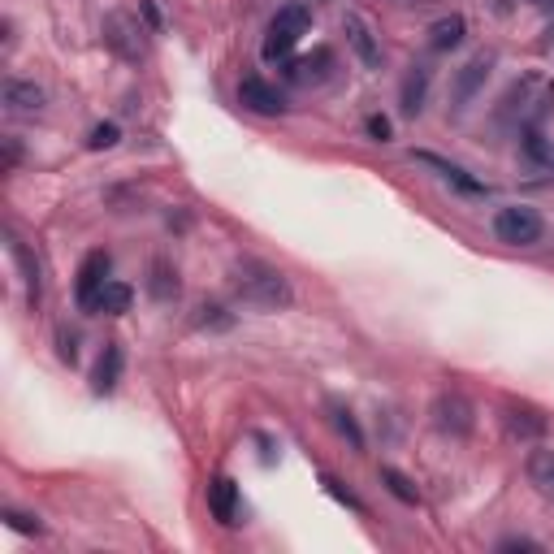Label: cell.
Instances as JSON below:
<instances>
[{
  "mask_svg": "<svg viewBox=\"0 0 554 554\" xmlns=\"http://www.w3.org/2000/svg\"><path fill=\"white\" fill-rule=\"evenodd\" d=\"M490 70H494V57H490V52H477V57H472L464 70L455 74V91H451V96H455V109H464V104L477 96V91L485 87V78H490Z\"/></svg>",
  "mask_w": 554,
  "mask_h": 554,
  "instance_id": "30bf717a",
  "label": "cell"
},
{
  "mask_svg": "<svg viewBox=\"0 0 554 554\" xmlns=\"http://www.w3.org/2000/svg\"><path fill=\"white\" fill-rule=\"evenodd\" d=\"M524 156H529L537 169L554 174V139H546L542 130H524Z\"/></svg>",
  "mask_w": 554,
  "mask_h": 554,
  "instance_id": "44dd1931",
  "label": "cell"
},
{
  "mask_svg": "<svg viewBox=\"0 0 554 554\" xmlns=\"http://www.w3.org/2000/svg\"><path fill=\"white\" fill-rule=\"evenodd\" d=\"M104 44L122 61H143V26L130 13H109L104 18Z\"/></svg>",
  "mask_w": 554,
  "mask_h": 554,
  "instance_id": "8992f818",
  "label": "cell"
},
{
  "mask_svg": "<svg viewBox=\"0 0 554 554\" xmlns=\"http://www.w3.org/2000/svg\"><path fill=\"white\" fill-rule=\"evenodd\" d=\"M420 161H425V165H433V169H438V174H442L446 182H455L459 191H468V195H481V182H472V178H468L459 165H446V161H438V156H429V152H420Z\"/></svg>",
  "mask_w": 554,
  "mask_h": 554,
  "instance_id": "603a6c76",
  "label": "cell"
},
{
  "mask_svg": "<svg viewBox=\"0 0 554 554\" xmlns=\"http://www.w3.org/2000/svg\"><path fill=\"white\" fill-rule=\"evenodd\" d=\"M117 135H122V130H117L113 122H104V126H96V130H91L87 148H91V152H104V148H113V143H117Z\"/></svg>",
  "mask_w": 554,
  "mask_h": 554,
  "instance_id": "4316f807",
  "label": "cell"
},
{
  "mask_svg": "<svg viewBox=\"0 0 554 554\" xmlns=\"http://www.w3.org/2000/svg\"><path fill=\"white\" fill-rule=\"evenodd\" d=\"M524 472H529L533 490L542 494L546 503H554V451H550V446H537V451H529V459H524Z\"/></svg>",
  "mask_w": 554,
  "mask_h": 554,
  "instance_id": "9a60e30c",
  "label": "cell"
},
{
  "mask_svg": "<svg viewBox=\"0 0 554 554\" xmlns=\"http://www.w3.org/2000/svg\"><path fill=\"white\" fill-rule=\"evenodd\" d=\"M208 511H213V520L226 524V529L239 524V490H234L230 477H217L213 485H208Z\"/></svg>",
  "mask_w": 554,
  "mask_h": 554,
  "instance_id": "7c38bea8",
  "label": "cell"
},
{
  "mask_svg": "<svg viewBox=\"0 0 554 554\" xmlns=\"http://www.w3.org/2000/svg\"><path fill=\"white\" fill-rule=\"evenodd\" d=\"M148 290H152V299H161V303L178 299V290H182L178 269H169L165 260H156V265H152V282H148Z\"/></svg>",
  "mask_w": 554,
  "mask_h": 554,
  "instance_id": "7402d4cb",
  "label": "cell"
},
{
  "mask_svg": "<svg viewBox=\"0 0 554 554\" xmlns=\"http://www.w3.org/2000/svg\"><path fill=\"white\" fill-rule=\"evenodd\" d=\"M234 290H239L243 303H252V308H265V312H277V308H290V299H295V290H290L286 273L265 265V260H243L239 269H234Z\"/></svg>",
  "mask_w": 554,
  "mask_h": 554,
  "instance_id": "7a4b0ae2",
  "label": "cell"
},
{
  "mask_svg": "<svg viewBox=\"0 0 554 554\" xmlns=\"http://www.w3.org/2000/svg\"><path fill=\"white\" fill-rule=\"evenodd\" d=\"M429 83H433L429 65H412V70H407L403 91H399V104H403V113H407V117H416L420 109H425V100H429Z\"/></svg>",
  "mask_w": 554,
  "mask_h": 554,
  "instance_id": "2e32d148",
  "label": "cell"
},
{
  "mask_svg": "<svg viewBox=\"0 0 554 554\" xmlns=\"http://www.w3.org/2000/svg\"><path fill=\"white\" fill-rule=\"evenodd\" d=\"M329 65H334V52L329 48H316L312 57H295L290 61V83H299V87H316V83H325L329 78Z\"/></svg>",
  "mask_w": 554,
  "mask_h": 554,
  "instance_id": "4fadbf2b",
  "label": "cell"
},
{
  "mask_svg": "<svg viewBox=\"0 0 554 554\" xmlns=\"http://www.w3.org/2000/svg\"><path fill=\"white\" fill-rule=\"evenodd\" d=\"M550 109H554V78L524 74L507 87V96L498 100V122L516 126V130H537Z\"/></svg>",
  "mask_w": 554,
  "mask_h": 554,
  "instance_id": "6da1fadb",
  "label": "cell"
},
{
  "mask_svg": "<svg viewBox=\"0 0 554 554\" xmlns=\"http://www.w3.org/2000/svg\"><path fill=\"white\" fill-rule=\"evenodd\" d=\"M5 524L13 533H44V524H39L35 516H22V511H5Z\"/></svg>",
  "mask_w": 554,
  "mask_h": 554,
  "instance_id": "83f0119b",
  "label": "cell"
},
{
  "mask_svg": "<svg viewBox=\"0 0 554 554\" xmlns=\"http://www.w3.org/2000/svg\"><path fill=\"white\" fill-rule=\"evenodd\" d=\"M130 303H135V290H130L126 282H104V290L96 295V303H91V312H104V316H122L130 312Z\"/></svg>",
  "mask_w": 554,
  "mask_h": 554,
  "instance_id": "ffe728a7",
  "label": "cell"
},
{
  "mask_svg": "<svg viewBox=\"0 0 554 554\" xmlns=\"http://www.w3.org/2000/svg\"><path fill=\"white\" fill-rule=\"evenodd\" d=\"M498 550H537V542H529V537H507Z\"/></svg>",
  "mask_w": 554,
  "mask_h": 554,
  "instance_id": "1f68e13d",
  "label": "cell"
},
{
  "mask_svg": "<svg viewBox=\"0 0 554 554\" xmlns=\"http://www.w3.org/2000/svg\"><path fill=\"white\" fill-rule=\"evenodd\" d=\"M5 109L9 113H39V109H44V87L22 83V78H9V83H5Z\"/></svg>",
  "mask_w": 554,
  "mask_h": 554,
  "instance_id": "ac0fdd59",
  "label": "cell"
},
{
  "mask_svg": "<svg viewBox=\"0 0 554 554\" xmlns=\"http://www.w3.org/2000/svg\"><path fill=\"white\" fill-rule=\"evenodd\" d=\"M464 35H468V22L459 18V13H451V18H438L429 26V48L433 52H451L464 44Z\"/></svg>",
  "mask_w": 554,
  "mask_h": 554,
  "instance_id": "d6986e66",
  "label": "cell"
},
{
  "mask_svg": "<svg viewBox=\"0 0 554 554\" xmlns=\"http://www.w3.org/2000/svg\"><path fill=\"white\" fill-rule=\"evenodd\" d=\"M342 31H347V44H351L355 57H360V65L377 70V65H381V44H377L373 26H368L360 13H347V18H342Z\"/></svg>",
  "mask_w": 554,
  "mask_h": 554,
  "instance_id": "9c48e42d",
  "label": "cell"
},
{
  "mask_svg": "<svg viewBox=\"0 0 554 554\" xmlns=\"http://www.w3.org/2000/svg\"><path fill=\"white\" fill-rule=\"evenodd\" d=\"M9 256L18 260V269H22V282H26V303H31V312L39 308V299H44V282H39V260L35 252L26 247L18 234H9Z\"/></svg>",
  "mask_w": 554,
  "mask_h": 554,
  "instance_id": "8fae6325",
  "label": "cell"
},
{
  "mask_svg": "<svg viewBox=\"0 0 554 554\" xmlns=\"http://www.w3.org/2000/svg\"><path fill=\"white\" fill-rule=\"evenodd\" d=\"M325 490H329V494H334V498H338V503H347V507H355V511H364V503H360V498H355L351 490H342V485H338L334 477H325Z\"/></svg>",
  "mask_w": 554,
  "mask_h": 554,
  "instance_id": "f546056e",
  "label": "cell"
},
{
  "mask_svg": "<svg viewBox=\"0 0 554 554\" xmlns=\"http://www.w3.org/2000/svg\"><path fill=\"white\" fill-rule=\"evenodd\" d=\"M329 420H334V429L355 446V451H364V433H360V425H355V416L347 412V407H329Z\"/></svg>",
  "mask_w": 554,
  "mask_h": 554,
  "instance_id": "d4e9b609",
  "label": "cell"
},
{
  "mask_svg": "<svg viewBox=\"0 0 554 554\" xmlns=\"http://www.w3.org/2000/svg\"><path fill=\"white\" fill-rule=\"evenodd\" d=\"M381 481H386V490H390L394 498H399V503H407V507H416V503H420L416 485H412V481H407V477H403V472H399V468H381Z\"/></svg>",
  "mask_w": 554,
  "mask_h": 554,
  "instance_id": "cb8c5ba5",
  "label": "cell"
},
{
  "mask_svg": "<svg viewBox=\"0 0 554 554\" xmlns=\"http://www.w3.org/2000/svg\"><path fill=\"white\" fill-rule=\"evenodd\" d=\"M195 325L200 329H230L234 316L221 308V303H200V308H195Z\"/></svg>",
  "mask_w": 554,
  "mask_h": 554,
  "instance_id": "484cf974",
  "label": "cell"
},
{
  "mask_svg": "<svg viewBox=\"0 0 554 554\" xmlns=\"http://www.w3.org/2000/svg\"><path fill=\"white\" fill-rule=\"evenodd\" d=\"M542 234H546V221L529 204H507L494 213V239L507 247H533L542 243Z\"/></svg>",
  "mask_w": 554,
  "mask_h": 554,
  "instance_id": "277c9868",
  "label": "cell"
},
{
  "mask_svg": "<svg viewBox=\"0 0 554 554\" xmlns=\"http://www.w3.org/2000/svg\"><path fill=\"white\" fill-rule=\"evenodd\" d=\"M239 104L247 113H256V117H282L286 113V96L273 83H265V78H243V83H239Z\"/></svg>",
  "mask_w": 554,
  "mask_h": 554,
  "instance_id": "52a82bcc",
  "label": "cell"
},
{
  "mask_svg": "<svg viewBox=\"0 0 554 554\" xmlns=\"http://www.w3.org/2000/svg\"><path fill=\"white\" fill-rule=\"evenodd\" d=\"M429 416H433V429L446 433V438H468V433L477 429V412H472V403L464 399V394H455V390L438 394L433 407H429Z\"/></svg>",
  "mask_w": 554,
  "mask_h": 554,
  "instance_id": "5b68a950",
  "label": "cell"
},
{
  "mask_svg": "<svg viewBox=\"0 0 554 554\" xmlns=\"http://www.w3.org/2000/svg\"><path fill=\"white\" fill-rule=\"evenodd\" d=\"M312 26V9L308 5H282L269 18V31H265V61H286L295 44L308 35Z\"/></svg>",
  "mask_w": 554,
  "mask_h": 554,
  "instance_id": "3957f363",
  "label": "cell"
},
{
  "mask_svg": "<svg viewBox=\"0 0 554 554\" xmlns=\"http://www.w3.org/2000/svg\"><path fill=\"white\" fill-rule=\"evenodd\" d=\"M364 126H368V135H373L377 143H386V139H390V122H386V117H381V113H373Z\"/></svg>",
  "mask_w": 554,
  "mask_h": 554,
  "instance_id": "4dcf8cb0",
  "label": "cell"
},
{
  "mask_svg": "<svg viewBox=\"0 0 554 554\" xmlns=\"http://www.w3.org/2000/svg\"><path fill=\"white\" fill-rule=\"evenodd\" d=\"M122 364H126L122 342H109L104 355H100V364H96V377H91V390H96V394H113L117 390V377H122Z\"/></svg>",
  "mask_w": 554,
  "mask_h": 554,
  "instance_id": "e0dca14e",
  "label": "cell"
},
{
  "mask_svg": "<svg viewBox=\"0 0 554 554\" xmlns=\"http://www.w3.org/2000/svg\"><path fill=\"white\" fill-rule=\"evenodd\" d=\"M529 5H533V9H550V5H554V0H529Z\"/></svg>",
  "mask_w": 554,
  "mask_h": 554,
  "instance_id": "d6a6232c",
  "label": "cell"
},
{
  "mask_svg": "<svg viewBox=\"0 0 554 554\" xmlns=\"http://www.w3.org/2000/svg\"><path fill=\"white\" fill-rule=\"evenodd\" d=\"M57 355L65 364H78V338L74 334H57Z\"/></svg>",
  "mask_w": 554,
  "mask_h": 554,
  "instance_id": "f1b7e54d",
  "label": "cell"
},
{
  "mask_svg": "<svg viewBox=\"0 0 554 554\" xmlns=\"http://www.w3.org/2000/svg\"><path fill=\"white\" fill-rule=\"evenodd\" d=\"M109 269H113L109 252H87L83 269H78V282H74V295H78V308L83 312H91V303H96L104 282H109Z\"/></svg>",
  "mask_w": 554,
  "mask_h": 554,
  "instance_id": "ba28073f",
  "label": "cell"
},
{
  "mask_svg": "<svg viewBox=\"0 0 554 554\" xmlns=\"http://www.w3.org/2000/svg\"><path fill=\"white\" fill-rule=\"evenodd\" d=\"M503 425H507V433H511L516 442H537V438H546V416L533 412V407H507V412H503Z\"/></svg>",
  "mask_w": 554,
  "mask_h": 554,
  "instance_id": "5bb4252c",
  "label": "cell"
}]
</instances>
